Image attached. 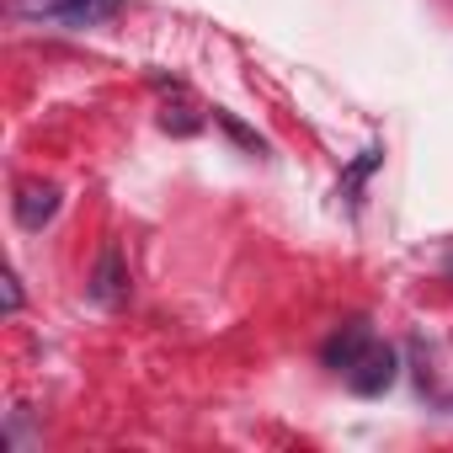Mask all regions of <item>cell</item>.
Instances as JSON below:
<instances>
[{"mask_svg":"<svg viewBox=\"0 0 453 453\" xmlns=\"http://www.w3.org/2000/svg\"><path fill=\"white\" fill-rule=\"evenodd\" d=\"M123 0H12L17 17H38L49 27H65V33H86L107 17H118Z\"/></svg>","mask_w":453,"mask_h":453,"instance_id":"cell-1","label":"cell"},{"mask_svg":"<svg viewBox=\"0 0 453 453\" xmlns=\"http://www.w3.org/2000/svg\"><path fill=\"white\" fill-rule=\"evenodd\" d=\"M342 379H347V389H352V395L373 400V395H384V389L400 379V352H395L389 342H379V336H373V342H368V352H363Z\"/></svg>","mask_w":453,"mask_h":453,"instance_id":"cell-2","label":"cell"},{"mask_svg":"<svg viewBox=\"0 0 453 453\" xmlns=\"http://www.w3.org/2000/svg\"><path fill=\"white\" fill-rule=\"evenodd\" d=\"M86 294H91L102 310H118V304L128 299V267H123L118 241L102 246V257H96V267H91V278H86Z\"/></svg>","mask_w":453,"mask_h":453,"instance_id":"cell-3","label":"cell"},{"mask_svg":"<svg viewBox=\"0 0 453 453\" xmlns=\"http://www.w3.org/2000/svg\"><path fill=\"white\" fill-rule=\"evenodd\" d=\"M368 342H373V326H368V320H347V326H336V331L326 336L320 363H326V368H336V373H347V368L368 352Z\"/></svg>","mask_w":453,"mask_h":453,"instance_id":"cell-4","label":"cell"},{"mask_svg":"<svg viewBox=\"0 0 453 453\" xmlns=\"http://www.w3.org/2000/svg\"><path fill=\"white\" fill-rule=\"evenodd\" d=\"M54 213H59V187L54 181H27L17 192V224L22 230H43Z\"/></svg>","mask_w":453,"mask_h":453,"instance_id":"cell-5","label":"cell"},{"mask_svg":"<svg viewBox=\"0 0 453 453\" xmlns=\"http://www.w3.org/2000/svg\"><path fill=\"white\" fill-rule=\"evenodd\" d=\"M379 165H384V150H379V144H368V150H363V155H357V160L347 165V176H342V197H347L352 208L363 203V181H368V176H373Z\"/></svg>","mask_w":453,"mask_h":453,"instance_id":"cell-6","label":"cell"},{"mask_svg":"<svg viewBox=\"0 0 453 453\" xmlns=\"http://www.w3.org/2000/svg\"><path fill=\"white\" fill-rule=\"evenodd\" d=\"M160 128H165V134H176V139H187V134H197V128H203V118H197V107H192V96H187V91H176V107H171V102L160 107Z\"/></svg>","mask_w":453,"mask_h":453,"instance_id":"cell-7","label":"cell"},{"mask_svg":"<svg viewBox=\"0 0 453 453\" xmlns=\"http://www.w3.org/2000/svg\"><path fill=\"white\" fill-rule=\"evenodd\" d=\"M213 123H219V128H224V134H230V139H235V144H246V150H251V155H267V139H262V134H257V128H246V123H241V118H235V112H219V107H213Z\"/></svg>","mask_w":453,"mask_h":453,"instance_id":"cell-8","label":"cell"},{"mask_svg":"<svg viewBox=\"0 0 453 453\" xmlns=\"http://www.w3.org/2000/svg\"><path fill=\"white\" fill-rule=\"evenodd\" d=\"M17 310H22V278L6 273V315H17Z\"/></svg>","mask_w":453,"mask_h":453,"instance_id":"cell-9","label":"cell"}]
</instances>
